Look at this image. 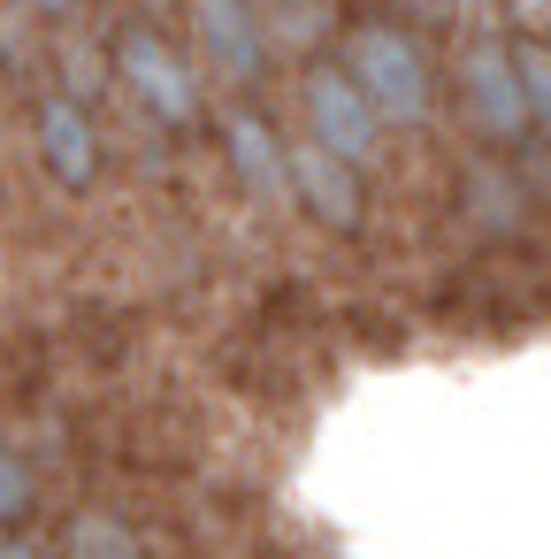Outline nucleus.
<instances>
[{"label": "nucleus", "instance_id": "nucleus-1", "mask_svg": "<svg viewBox=\"0 0 551 559\" xmlns=\"http://www.w3.org/2000/svg\"><path fill=\"white\" fill-rule=\"evenodd\" d=\"M352 93H360L383 123H421V116H429V78H421L414 47L391 39V32H360V39H352Z\"/></svg>", "mask_w": 551, "mask_h": 559}, {"label": "nucleus", "instance_id": "nucleus-2", "mask_svg": "<svg viewBox=\"0 0 551 559\" xmlns=\"http://www.w3.org/2000/svg\"><path fill=\"white\" fill-rule=\"evenodd\" d=\"M284 185H291V200H299L314 223H330V230H352V223L368 215V192L352 185V169H345L337 154H322L314 139L284 146Z\"/></svg>", "mask_w": 551, "mask_h": 559}, {"label": "nucleus", "instance_id": "nucleus-3", "mask_svg": "<svg viewBox=\"0 0 551 559\" xmlns=\"http://www.w3.org/2000/svg\"><path fill=\"white\" fill-rule=\"evenodd\" d=\"M314 146L322 154H337L345 169H360V162H375V108L352 93V78H314Z\"/></svg>", "mask_w": 551, "mask_h": 559}, {"label": "nucleus", "instance_id": "nucleus-4", "mask_svg": "<svg viewBox=\"0 0 551 559\" xmlns=\"http://www.w3.org/2000/svg\"><path fill=\"white\" fill-rule=\"evenodd\" d=\"M467 108H475V123L490 131V139H528V100H520V70L498 55V47H482V55H467Z\"/></svg>", "mask_w": 551, "mask_h": 559}, {"label": "nucleus", "instance_id": "nucleus-5", "mask_svg": "<svg viewBox=\"0 0 551 559\" xmlns=\"http://www.w3.org/2000/svg\"><path fill=\"white\" fill-rule=\"evenodd\" d=\"M223 154H230L238 185H245L261 207H284V200H291V185H284V146L268 139L261 116H223Z\"/></svg>", "mask_w": 551, "mask_h": 559}, {"label": "nucleus", "instance_id": "nucleus-6", "mask_svg": "<svg viewBox=\"0 0 551 559\" xmlns=\"http://www.w3.org/2000/svg\"><path fill=\"white\" fill-rule=\"evenodd\" d=\"M131 85H139V100L161 116V123H184V116H200V85H192V70L161 47V39H131Z\"/></svg>", "mask_w": 551, "mask_h": 559}, {"label": "nucleus", "instance_id": "nucleus-7", "mask_svg": "<svg viewBox=\"0 0 551 559\" xmlns=\"http://www.w3.org/2000/svg\"><path fill=\"white\" fill-rule=\"evenodd\" d=\"M39 162L55 185H85L93 177V123L77 116V100H47L39 108Z\"/></svg>", "mask_w": 551, "mask_h": 559}, {"label": "nucleus", "instance_id": "nucleus-8", "mask_svg": "<svg viewBox=\"0 0 551 559\" xmlns=\"http://www.w3.org/2000/svg\"><path fill=\"white\" fill-rule=\"evenodd\" d=\"M200 32H207V47H215V62L223 70H253V24H245V9L238 0H200Z\"/></svg>", "mask_w": 551, "mask_h": 559}, {"label": "nucleus", "instance_id": "nucleus-9", "mask_svg": "<svg viewBox=\"0 0 551 559\" xmlns=\"http://www.w3.org/2000/svg\"><path fill=\"white\" fill-rule=\"evenodd\" d=\"M70 559H139V536L116 513H77L70 521Z\"/></svg>", "mask_w": 551, "mask_h": 559}, {"label": "nucleus", "instance_id": "nucleus-10", "mask_svg": "<svg viewBox=\"0 0 551 559\" xmlns=\"http://www.w3.org/2000/svg\"><path fill=\"white\" fill-rule=\"evenodd\" d=\"M467 215H475L482 230H513V223H520V192H513L498 169H475V177H467Z\"/></svg>", "mask_w": 551, "mask_h": 559}, {"label": "nucleus", "instance_id": "nucleus-11", "mask_svg": "<svg viewBox=\"0 0 551 559\" xmlns=\"http://www.w3.org/2000/svg\"><path fill=\"white\" fill-rule=\"evenodd\" d=\"M520 100H528V131L551 139V55H520Z\"/></svg>", "mask_w": 551, "mask_h": 559}, {"label": "nucleus", "instance_id": "nucleus-12", "mask_svg": "<svg viewBox=\"0 0 551 559\" xmlns=\"http://www.w3.org/2000/svg\"><path fill=\"white\" fill-rule=\"evenodd\" d=\"M32 506V467L9 452V444H0V521H16Z\"/></svg>", "mask_w": 551, "mask_h": 559}, {"label": "nucleus", "instance_id": "nucleus-13", "mask_svg": "<svg viewBox=\"0 0 551 559\" xmlns=\"http://www.w3.org/2000/svg\"><path fill=\"white\" fill-rule=\"evenodd\" d=\"M0 559H39V551L32 544H0Z\"/></svg>", "mask_w": 551, "mask_h": 559}]
</instances>
